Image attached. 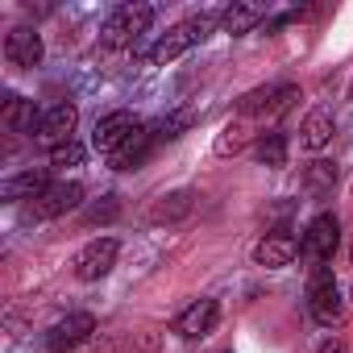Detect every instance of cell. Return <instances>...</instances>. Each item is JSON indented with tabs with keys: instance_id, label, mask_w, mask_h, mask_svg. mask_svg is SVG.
<instances>
[{
	"instance_id": "1",
	"label": "cell",
	"mask_w": 353,
	"mask_h": 353,
	"mask_svg": "<svg viewBox=\"0 0 353 353\" xmlns=\"http://www.w3.org/2000/svg\"><path fill=\"white\" fill-rule=\"evenodd\" d=\"M150 21H154V9H150V5H121V9L104 21L100 42H104L108 50L129 46V42H137V38L150 30Z\"/></svg>"
},
{
	"instance_id": "2",
	"label": "cell",
	"mask_w": 353,
	"mask_h": 353,
	"mask_svg": "<svg viewBox=\"0 0 353 353\" xmlns=\"http://www.w3.org/2000/svg\"><path fill=\"white\" fill-rule=\"evenodd\" d=\"M341 312H345V303H341L332 266H316V270H312V283H307V316H312L316 324H336Z\"/></svg>"
},
{
	"instance_id": "3",
	"label": "cell",
	"mask_w": 353,
	"mask_h": 353,
	"mask_svg": "<svg viewBox=\"0 0 353 353\" xmlns=\"http://www.w3.org/2000/svg\"><path fill=\"white\" fill-rule=\"evenodd\" d=\"M208 17H196V21H183V26H174V30H166L162 38H158V46L150 50V63L154 67H162V63H174L179 54H188L196 42H204L208 38Z\"/></svg>"
},
{
	"instance_id": "4",
	"label": "cell",
	"mask_w": 353,
	"mask_h": 353,
	"mask_svg": "<svg viewBox=\"0 0 353 353\" xmlns=\"http://www.w3.org/2000/svg\"><path fill=\"white\" fill-rule=\"evenodd\" d=\"M336 241H341V221H336L332 212H320V216L303 229V237H299V254L312 258L316 266H328V258L336 254Z\"/></svg>"
},
{
	"instance_id": "5",
	"label": "cell",
	"mask_w": 353,
	"mask_h": 353,
	"mask_svg": "<svg viewBox=\"0 0 353 353\" xmlns=\"http://www.w3.org/2000/svg\"><path fill=\"white\" fill-rule=\"evenodd\" d=\"M117 254H121V245H117L112 237H96L92 245H83V250L75 254V279H83V283L104 279V274L117 266Z\"/></svg>"
},
{
	"instance_id": "6",
	"label": "cell",
	"mask_w": 353,
	"mask_h": 353,
	"mask_svg": "<svg viewBox=\"0 0 353 353\" xmlns=\"http://www.w3.org/2000/svg\"><path fill=\"white\" fill-rule=\"evenodd\" d=\"M92 332H96V316H92V312H71V316H63V320L50 324V332H46V353L75 349V345H83Z\"/></svg>"
},
{
	"instance_id": "7",
	"label": "cell",
	"mask_w": 353,
	"mask_h": 353,
	"mask_svg": "<svg viewBox=\"0 0 353 353\" xmlns=\"http://www.w3.org/2000/svg\"><path fill=\"white\" fill-rule=\"evenodd\" d=\"M79 200H83L79 183H50L38 200H30V216L34 221H54V216H67L71 208H79Z\"/></svg>"
},
{
	"instance_id": "8",
	"label": "cell",
	"mask_w": 353,
	"mask_h": 353,
	"mask_svg": "<svg viewBox=\"0 0 353 353\" xmlns=\"http://www.w3.org/2000/svg\"><path fill=\"white\" fill-rule=\"evenodd\" d=\"M75 121H79V112H75V104H54L50 112H42V125H38V145H46V150H59V145H67V141H75L71 133H75Z\"/></svg>"
},
{
	"instance_id": "9",
	"label": "cell",
	"mask_w": 353,
	"mask_h": 353,
	"mask_svg": "<svg viewBox=\"0 0 353 353\" xmlns=\"http://www.w3.org/2000/svg\"><path fill=\"white\" fill-rule=\"evenodd\" d=\"M295 254H299V237H291V229H274V233H266V237L254 245V262L266 266V270L291 266Z\"/></svg>"
},
{
	"instance_id": "10",
	"label": "cell",
	"mask_w": 353,
	"mask_h": 353,
	"mask_svg": "<svg viewBox=\"0 0 353 353\" xmlns=\"http://www.w3.org/2000/svg\"><path fill=\"white\" fill-rule=\"evenodd\" d=\"M216 320H221V303L216 299H196L192 307H183L174 316V332L188 336V341H200V336H208L216 328Z\"/></svg>"
},
{
	"instance_id": "11",
	"label": "cell",
	"mask_w": 353,
	"mask_h": 353,
	"mask_svg": "<svg viewBox=\"0 0 353 353\" xmlns=\"http://www.w3.org/2000/svg\"><path fill=\"white\" fill-rule=\"evenodd\" d=\"M5 59H9L13 67H21V71L38 67V63H42V34L30 30V26L9 30V38H5Z\"/></svg>"
},
{
	"instance_id": "12",
	"label": "cell",
	"mask_w": 353,
	"mask_h": 353,
	"mask_svg": "<svg viewBox=\"0 0 353 353\" xmlns=\"http://www.w3.org/2000/svg\"><path fill=\"white\" fill-rule=\"evenodd\" d=\"M154 145H158V137H154V129H145V125H137L117 150H112V170H137L150 154H154Z\"/></svg>"
},
{
	"instance_id": "13",
	"label": "cell",
	"mask_w": 353,
	"mask_h": 353,
	"mask_svg": "<svg viewBox=\"0 0 353 353\" xmlns=\"http://www.w3.org/2000/svg\"><path fill=\"white\" fill-rule=\"evenodd\" d=\"M137 129V121H133V112H125V108H117V112H108V117H100L96 121V133H92V145L96 150H117L129 133Z\"/></svg>"
},
{
	"instance_id": "14",
	"label": "cell",
	"mask_w": 353,
	"mask_h": 353,
	"mask_svg": "<svg viewBox=\"0 0 353 353\" xmlns=\"http://www.w3.org/2000/svg\"><path fill=\"white\" fill-rule=\"evenodd\" d=\"M46 188H50V183H46V170H42V166H30V170H21V174H13V179L0 183V200H5V204L38 200Z\"/></svg>"
},
{
	"instance_id": "15",
	"label": "cell",
	"mask_w": 353,
	"mask_h": 353,
	"mask_svg": "<svg viewBox=\"0 0 353 353\" xmlns=\"http://www.w3.org/2000/svg\"><path fill=\"white\" fill-rule=\"evenodd\" d=\"M38 125H42L38 104L9 92V96H5V129H9V133H30V129H38Z\"/></svg>"
},
{
	"instance_id": "16",
	"label": "cell",
	"mask_w": 353,
	"mask_h": 353,
	"mask_svg": "<svg viewBox=\"0 0 353 353\" xmlns=\"http://www.w3.org/2000/svg\"><path fill=\"white\" fill-rule=\"evenodd\" d=\"M192 208H196V192H188V188H183V192L162 196V200L150 208V221H154V225H170V221H183Z\"/></svg>"
},
{
	"instance_id": "17",
	"label": "cell",
	"mask_w": 353,
	"mask_h": 353,
	"mask_svg": "<svg viewBox=\"0 0 353 353\" xmlns=\"http://www.w3.org/2000/svg\"><path fill=\"white\" fill-rule=\"evenodd\" d=\"M332 112L328 108H312L307 112V121H303V129H299V141H303V150H324L328 141H332Z\"/></svg>"
},
{
	"instance_id": "18",
	"label": "cell",
	"mask_w": 353,
	"mask_h": 353,
	"mask_svg": "<svg viewBox=\"0 0 353 353\" xmlns=\"http://www.w3.org/2000/svg\"><path fill=\"white\" fill-rule=\"evenodd\" d=\"M225 34H250L254 26H266V5H229L221 13Z\"/></svg>"
},
{
	"instance_id": "19",
	"label": "cell",
	"mask_w": 353,
	"mask_h": 353,
	"mask_svg": "<svg viewBox=\"0 0 353 353\" xmlns=\"http://www.w3.org/2000/svg\"><path fill=\"white\" fill-rule=\"evenodd\" d=\"M332 188H336V162L316 158V162L303 166V192H312V196H328Z\"/></svg>"
},
{
	"instance_id": "20",
	"label": "cell",
	"mask_w": 353,
	"mask_h": 353,
	"mask_svg": "<svg viewBox=\"0 0 353 353\" xmlns=\"http://www.w3.org/2000/svg\"><path fill=\"white\" fill-rule=\"evenodd\" d=\"M254 158L262 166H287V137L283 133H262L254 141Z\"/></svg>"
},
{
	"instance_id": "21",
	"label": "cell",
	"mask_w": 353,
	"mask_h": 353,
	"mask_svg": "<svg viewBox=\"0 0 353 353\" xmlns=\"http://www.w3.org/2000/svg\"><path fill=\"white\" fill-rule=\"evenodd\" d=\"M245 141H250V129H245L241 121H229V125L216 133V145H212V150H216L221 158H229V154H241Z\"/></svg>"
},
{
	"instance_id": "22",
	"label": "cell",
	"mask_w": 353,
	"mask_h": 353,
	"mask_svg": "<svg viewBox=\"0 0 353 353\" xmlns=\"http://www.w3.org/2000/svg\"><path fill=\"white\" fill-rule=\"evenodd\" d=\"M117 216H121V200H117L112 192H108V196H100L96 204H88V208H83V225H88V229H96V225H112Z\"/></svg>"
},
{
	"instance_id": "23",
	"label": "cell",
	"mask_w": 353,
	"mask_h": 353,
	"mask_svg": "<svg viewBox=\"0 0 353 353\" xmlns=\"http://www.w3.org/2000/svg\"><path fill=\"white\" fill-rule=\"evenodd\" d=\"M188 125H192V112H170V117H162V121L154 125V137H158V141H170V137H179Z\"/></svg>"
},
{
	"instance_id": "24",
	"label": "cell",
	"mask_w": 353,
	"mask_h": 353,
	"mask_svg": "<svg viewBox=\"0 0 353 353\" xmlns=\"http://www.w3.org/2000/svg\"><path fill=\"white\" fill-rule=\"evenodd\" d=\"M274 96H279V88H254L241 96V112H270Z\"/></svg>"
},
{
	"instance_id": "25",
	"label": "cell",
	"mask_w": 353,
	"mask_h": 353,
	"mask_svg": "<svg viewBox=\"0 0 353 353\" xmlns=\"http://www.w3.org/2000/svg\"><path fill=\"white\" fill-rule=\"evenodd\" d=\"M83 145L79 141H67V145H59V150H50V166H59V170H67V166H79L83 162Z\"/></svg>"
},
{
	"instance_id": "26",
	"label": "cell",
	"mask_w": 353,
	"mask_h": 353,
	"mask_svg": "<svg viewBox=\"0 0 353 353\" xmlns=\"http://www.w3.org/2000/svg\"><path fill=\"white\" fill-rule=\"evenodd\" d=\"M316 353H345V341H324Z\"/></svg>"
},
{
	"instance_id": "27",
	"label": "cell",
	"mask_w": 353,
	"mask_h": 353,
	"mask_svg": "<svg viewBox=\"0 0 353 353\" xmlns=\"http://www.w3.org/2000/svg\"><path fill=\"white\" fill-rule=\"evenodd\" d=\"M349 100H353V83H349Z\"/></svg>"
},
{
	"instance_id": "28",
	"label": "cell",
	"mask_w": 353,
	"mask_h": 353,
	"mask_svg": "<svg viewBox=\"0 0 353 353\" xmlns=\"http://www.w3.org/2000/svg\"><path fill=\"white\" fill-rule=\"evenodd\" d=\"M349 258H353V245H349Z\"/></svg>"
},
{
	"instance_id": "29",
	"label": "cell",
	"mask_w": 353,
	"mask_h": 353,
	"mask_svg": "<svg viewBox=\"0 0 353 353\" xmlns=\"http://www.w3.org/2000/svg\"><path fill=\"white\" fill-rule=\"evenodd\" d=\"M225 353H233V349H225Z\"/></svg>"
}]
</instances>
